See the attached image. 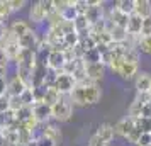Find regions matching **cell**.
<instances>
[{
	"label": "cell",
	"instance_id": "cell-1",
	"mask_svg": "<svg viewBox=\"0 0 151 146\" xmlns=\"http://www.w3.org/2000/svg\"><path fill=\"white\" fill-rule=\"evenodd\" d=\"M53 0H39V2H34L31 7H29V21L39 26V24H44L46 22V17H48L51 12H53Z\"/></svg>",
	"mask_w": 151,
	"mask_h": 146
},
{
	"label": "cell",
	"instance_id": "cell-2",
	"mask_svg": "<svg viewBox=\"0 0 151 146\" xmlns=\"http://www.w3.org/2000/svg\"><path fill=\"white\" fill-rule=\"evenodd\" d=\"M71 116H73V105L68 97H61L55 105H51V121H55L56 124L68 122Z\"/></svg>",
	"mask_w": 151,
	"mask_h": 146
},
{
	"label": "cell",
	"instance_id": "cell-3",
	"mask_svg": "<svg viewBox=\"0 0 151 146\" xmlns=\"http://www.w3.org/2000/svg\"><path fill=\"white\" fill-rule=\"evenodd\" d=\"M114 126L109 122H104L97 127V131L92 134L87 146H110V141L114 139Z\"/></svg>",
	"mask_w": 151,
	"mask_h": 146
},
{
	"label": "cell",
	"instance_id": "cell-4",
	"mask_svg": "<svg viewBox=\"0 0 151 146\" xmlns=\"http://www.w3.org/2000/svg\"><path fill=\"white\" fill-rule=\"evenodd\" d=\"M53 87L60 92L61 97H70L71 92L76 88V80L73 78V75H68V73H65V71H60V73H56Z\"/></svg>",
	"mask_w": 151,
	"mask_h": 146
},
{
	"label": "cell",
	"instance_id": "cell-5",
	"mask_svg": "<svg viewBox=\"0 0 151 146\" xmlns=\"http://www.w3.org/2000/svg\"><path fill=\"white\" fill-rule=\"evenodd\" d=\"M39 60V58H37ZM46 65V68L49 71H55V73H60L63 71V66H65V63H66V58H65V51L61 49H51L46 53V58L44 60H39Z\"/></svg>",
	"mask_w": 151,
	"mask_h": 146
},
{
	"label": "cell",
	"instance_id": "cell-6",
	"mask_svg": "<svg viewBox=\"0 0 151 146\" xmlns=\"http://www.w3.org/2000/svg\"><path fill=\"white\" fill-rule=\"evenodd\" d=\"M104 5H105V4L100 2V0H92V2L88 0V10H87L85 17H87V21L90 22V26H93V24H97V22H100V21L105 19L107 9L104 7Z\"/></svg>",
	"mask_w": 151,
	"mask_h": 146
},
{
	"label": "cell",
	"instance_id": "cell-7",
	"mask_svg": "<svg viewBox=\"0 0 151 146\" xmlns=\"http://www.w3.org/2000/svg\"><path fill=\"white\" fill-rule=\"evenodd\" d=\"M80 88H82V95H83L85 105H95V104L100 102V99H102V90H100L99 83L85 85V87L80 85Z\"/></svg>",
	"mask_w": 151,
	"mask_h": 146
},
{
	"label": "cell",
	"instance_id": "cell-8",
	"mask_svg": "<svg viewBox=\"0 0 151 146\" xmlns=\"http://www.w3.org/2000/svg\"><path fill=\"white\" fill-rule=\"evenodd\" d=\"M105 71H107V68L102 63H85V75L93 83H99L100 80H104Z\"/></svg>",
	"mask_w": 151,
	"mask_h": 146
},
{
	"label": "cell",
	"instance_id": "cell-9",
	"mask_svg": "<svg viewBox=\"0 0 151 146\" xmlns=\"http://www.w3.org/2000/svg\"><path fill=\"white\" fill-rule=\"evenodd\" d=\"M114 126V134L116 136H119V138H127V134H129L131 131H132V127L136 126V121L134 119H131L129 116H124V117H121L119 121H117Z\"/></svg>",
	"mask_w": 151,
	"mask_h": 146
},
{
	"label": "cell",
	"instance_id": "cell-10",
	"mask_svg": "<svg viewBox=\"0 0 151 146\" xmlns=\"http://www.w3.org/2000/svg\"><path fill=\"white\" fill-rule=\"evenodd\" d=\"M32 116L36 117V121L41 126L51 122V107L46 105L44 102H39V104L32 105Z\"/></svg>",
	"mask_w": 151,
	"mask_h": 146
},
{
	"label": "cell",
	"instance_id": "cell-11",
	"mask_svg": "<svg viewBox=\"0 0 151 146\" xmlns=\"http://www.w3.org/2000/svg\"><path fill=\"white\" fill-rule=\"evenodd\" d=\"M105 19H107V22H110L112 26H117V27H124L126 29V26H127V19H129V15L122 14L121 10L117 7H112L107 10V14H105Z\"/></svg>",
	"mask_w": 151,
	"mask_h": 146
},
{
	"label": "cell",
	"instance_id": "cell-12",
	"mask_svg": "<svg viewBox=\"0 0 151 146\" xmlns=\"http://www.w3.org/2000/svg\"><path fill=\"white\" fill-rule=\"evenodd\" d=\"M9 29H10V32L19 39V37H22L24 34H27L29 31H32V24L29 21H26V19H15V21H12L10 24H9Z\"/></svg>",
	"mask_w": 151,
	"mask_h": 146
},
{
	"label": "cell",
	"instance_id": "cell-13",
	"mask_svg": "<svg viewBox=\"0 0 151 146\" xmlns=\"http://www.w3.org/2000/svg\"><path fill=\"white\" fill-rule=\"evenodd\" d=\"M41 134L44 138L51 139L55 145H60L63 139V134H61V129H60V126L56 124V122H48V124L42 126L41 129Z\"/></svg>",
	"mask_w": 151,
	"mask_h": 146
},
{
	"label": "cell",
	"instance_id": "cell-14",
	"mask_svg": "<svg viewBox=\"0 0 151 146\" xmlns=\"http://www.w3.org/2000/svg\"><path fill=\"white\" fill-rule=\"evenodd\" d=\"M137 73H139V65L126 63V61H122V65H121L119 70L116 71V75L117 77H121L122 80H134Z\"/></svg>",
	"mask_w": 151,
	"mask_h": 146
},
{
	"label": "cell",
	"instance_id": "cell-15",
	"mask_svg": "<svg viewBox=\"0 0 151 146\" xmlns=\"http://www.w3.org/2000/svg\"><path fill=\"white\" fill-rule=\"evenodd\" d=\"M37 36H39V32H37L36 29L29 31L27 34H24L22 37L17 39L19 48H21V49H31V51H36V48H37Z\"/></svg>",
	"mask_w": 151,
	"mask_h": 146
},
{
	"label": "cell",
	"instance_id": "cell-16",
	"mask_svg": "<svg viewBox=\"0 0 151 146\" xmlns=\"http://www.w3.org/2000/svg\"><path fill=\"white\" fill-rule=\"evenodd\" d=\"M26 88H27V85L24 83L15 73H12V77L7 78V95H17L19 97Z\"/></svg>",
	"mask_w": 151,
	"mask_h": 146
},
{
	"label": "cell",
	"instance_id": "cell-17",
	"mask_svg": "<svg viewBox=\"0 0 151 146\" xmlns=\"http://www.w3.org/2000/svg\"><path fill=\"white\" fill-rule=\"evenodd\" d=\"M151 85V73L148 71H139L134 78V88H136V93H146L150 90Z\"/></svg>",
	"mask_w": 151,
	"mask_h": 146
},
{
	"label": "cell",
	"instance_id": "cell-18",
	"mask_svg": "<svg viewBox=\"0 0 151 146\" xmlns=\"http://www.w3.org/2000/svg\"><path fill=\"white\" fill-rule=\"evenodd\" d=\"M107 29H109L110 39H112L114 44H124L126 42V39H127V31L124 27H117V26H112L110 22H107Z\"/></svg>",
	"mask_w": 151,
	"mask_h": 146
},
{
	"label": "cell",
	"instance_id": "cell-19",
	"mask_svg": "<svg viewBox=\"0 0 151 146\" xmlns=\"http://www.w3.org/2000/svg\"><path fill=\"white\" fill-rule=\"evenodd\" d=\"M141 27H143V19L136 14H131L129 19H127V26H126L127 34L139 37V36H141Z\"/></svg>",
	"mask_w": 151,
	"mask_h": 146
},
{
	"label": "cell",
	"instance_id": "cell-20",
	"mask_svg": "<svg viewBox=\"0 0 151 146\" xmlns=\"http://www.w3.org/2000/svg\"><path fill=\"white\" fill-rule=\"evenodd\" d=\"M134 14L141 19L151 17V2L150 0H134Z\"/></svg>",
	"mask_w": 151,
	"mask_h": 146
},
{
	"label": "cell",
	"instance_id": "cell-21",
	"mask_svg": "<svg viewBox=\"0 0 151 146\" xmlns=\"http://www.w3.org/2000/svg\"><path fill=\"white\" fill-rule=\"evenodd\" d=\"M61 99V95H60V92L56 90L53 85H48V87H44V92H42V102L46 105H55L58 100Z\"/></svg>",
	"mask_w": 151,
	"mask_h": 146
},
{
	"label": "cell",
	"instance_id": "cell-22",
	"mask_svg": "<svg viewBox=\"0 0 151 146\" xmlns=\"http://www.w3.org/2000/svg\"><path fill=\"white\" fill-rule=\"evenodd\" d=\"M4 53H5V56H7V60H9V63L12 61L14 63L15 61V58L19 56V51H21V48H19V42L17 41H10V42H7V44H4Z\"/></svg>",
	"mask_w": 151,
	"mask_h": 146
},
{
	"label": "cell",
	"instance_id": "cell-23",
	"mask_svg": "<svg viewBox=\"0 0 151 146\" xmlns=\"http://www.w3.org/2000/svg\"><path fill=\"white\" fill-rule=\"evenodd\" d=\"M122 60H124L126 63H134V65H139L141 53H139L136 48H127V46H126V51H124Z\"/></svg>",
	"mask_w": 151,
	"mask_h": 146
},
{
	"label": "cell",
	"instance_id": "cell-24",
	"mask_svg": "<svg viewBox=\"0 0 151 146\" xmlns=\"http://www.w3.org/2000/svg\"><path fill=\"white\" fill-rule=\"evenodd\" d=\"M114 7H117L122 14L131 15L134 14V0H117L114 4Z\"/></svg>",
	"mask_w": 151,
	"mask_h": 146
},
{
	"label": "cell",
	"instance_id": "cell-25",
	"mask_svg": "<svg viewBox=\"0 0 151 146\" xmlns=\"http://www.w3.org/2000/svg\"><path fill=\"white\" fill-rule=\"evenodd\" d=\"M143 107L144 105L141 104V102H137V100H132L129 105V109H127V116H129L131 119H139L141 117V112H143Z\"/></svg>",
	"mask_w": 151,
	"mask_h": 146
},
{
	"label": "cell",
	"instance_id": "cell-26",
	"mask_svg": "<svg viewBox=\"0 0 151 146\" xmlns=\"http://www.w3.org/2000/svg\"><path fill=\"white\" fill-rule=\"evenodd\" d=\"M136 49L139 53H143V55H151V37H141L139 36Z\"/></svg>",
	"mask_w": 151,
	"mask_h": 146
},
{
	"label": "cell",
	"instance_id": "cell-27",
	"mask_svg": "<svg viewBox=\"0 0 151 146\" xmlns=\"http://www.w3.org/2000/svg\"><path fill=\"white\" fill-rule=\"evenodd\" d=\"M19 97H21L22 104L26 105V107H32V105L36 104V102H34V92H32V88H31V87H27V88H26V90L19 95Z\"/></svg>",
	"mask_w": 151,
	"mask_h": 146
},
{
	"label": "cell",
	"instance_id": "cell-28",
	"mask_svg": "<svg viewBox=\"0 0 151 146\" xmlns=\"http://www.w3.org/2000/svg\"><path fill=\"white\" fill-rule=\"evenodd\" d=\"M22 107H24V104H22L21 97H17V95H9V111L15 114L17 111H21Z\"/></svg>",
	"mask_w": 151,
	"mask_h": 146
},
{
	"label": "cell",
	"instance_id": "cell-29",
	"mask_svg": "<svg viewBox=\"0 0 151 146\" xmlns=\"http://www.w3.org/2000/svg\"><path fill=\"white\" fill-rule=\"evenodd\" d=\"M12 15V10H10V5H9V0H0V17L4 19V22L9 21Z\"/></svg>",
	"mask_w": 151,
	"mask_h": 146
},
{
	"label": "cell",
	"instance_id": "cell-30",
	"mask_svg": "<svg viewBox=\"0 0 151 146\" xmlns=\"http://www.w3.org/2000/svg\"><path fill=\"white\" fill-rule=\"evenodd\" d=\"M83 61L85 63H100V53L97 51L95 48L87 51L85 55H83Z\"/></svg>",
	"mask_w": 151,
	"mask_h": 146
},
{
	"label": "cell",
	"instance_id": "cell-31",
	"mask_svg": "<svg viewBox=\"0 0 151 146\" xmlns=\"http://www.w3.org/2000/svg\"><path fill=\"white\" fill-rule=\"evenodd\" d=\"M141 134H143V131L137 127V126H134L132 127V131L127 134V143H131V145H137V141H139V138H141Z\"/></svg>",
	"mask_w": 151,
	"mask_h": 146
},
{
	"label": "cell",
	"instance_id": "cell-32",
	"mask_svg": "<svg viewBox=\"0 0 151 146\" xmlns=\"http://www.w3.org/2000/svg\"><path fill=\"white\" fill-rule=\"evenodd\" d=\"M75 10L78 15H85L88 10V0H75Z\"/></svg>",
	"mask_w": 151,
	"mask_h": 146
},
{
	"label": "cell",
	"instance_id": "cell-33",
	"mask_svg": "<svg viewBox=\"0 0 151 146\" xmlns=\"http://www.w3.org/2000/svg\"><path fill=\"white\" fill-rule=\"evenodd\" d=\"M9 5H10L12 14H15V12H21L22 9L27 5V2L26 0H9Z\"/></svg>",
	"mask_w": 151,
	"mask_h": 146
},
{
	"label": "cell",
	"instance_id": "cell-34",
	"mask_svg": "<svg viewBox=\"0 0 151 146\" xmlns=\"http://www.w3.org/2000/svg\"><path fill=\"white\" fill-rule=\"evenodd\" d=\"M141 37H151V17H148V19H143Z\"/></svg>",
	"mask_w": 151,
	"mask_h": 146
},
{
	"label": "cell",
	"instance_id": "cell-35",
	"mask_svg": "<svg viewBox=\"0 0 151 146\" xmlns=\"http://www.w3.org/2000/svg\"><path fill=\"white\" fill-rule=\"evenodd\" d=\"M136 146H151V132H143Z\"/></svg>",
	"mask_w": 151,
	"mask_h": 146
},
{
	"label": "cell",
	"instance_id": "cell-36",
	"mask_svg": "<svg viewBox=\"0 0 151 146\" xmlns=\"http://www.w3.org/2000/svg\"><path fill=\"white\" fill-rule=\"evenodd\" d=\"M36 143H37V146H56L51 139L44 138L42 134H39V136H36Z\"/></svg>",
	"mask_w": 151,
	"mask_h": 146
},
{
	"label": "cell",
	"instance_id": "cell-37",
	"mask_svg": "<svg viewBox=\"0 0 151 146\" xmlns=\"http://www.w3.org/2000/svg\"><path fill=\"white\" fill-rule=\"evenodd\" d=\"M9 112V95H0V114Z\"/></svg>",
	"mask_w": 151,
	"mask_h": 146
},
{
	"label": "cell",
	"instance_id": "cell-38",
	"mask_svg": "<svg viewBox=\"0 0 151 146\" xmlns=\"http://www.w3.org/2000/svg\"><path fill=\"white\" fill-rule=\"evenodd\" d=\"M134 100H137V102H141L143 105L150 104L151 102V95L146 92V93H136V97H134Z\"/></svg>",
	"mask_w": 151,
	"mask_h": 146
},
{
	"label": "cell",
	"instance_id": "cell-39",
	"mask_svg": "<svg viewBox=\"0 0 151 146\" xmlns=\"http://www.w3.org/2000/svg\"><path fill=\"white\" fill-rule=\"evenodd\" d=\"M0 66H4V68H9V60L5 53H4V49L0 48Z\"/></svg>",
	"mask_w": 151,
	"mask_h": 146
},
{
	"label": "cell",
	"instance_id": "cell-40",
	"mask_svg": "<svg viewBox=\"0 0 151 146\" xmlns=\"http://www.w3.org/2000/svg\"><path fill=\"white\" fill-rule=\"evenodd\" d=\"M5 31H7V24H0V42H2V37L5 34Z\"/></svg>",
	"mask_w": 151,
	"mask_h": 146
},
{
	"label": "cell",
	"instance_id": "cell-41",
	"mask_svg": "<svg viewBox=\"0 0 151 146\" xmlns=\"http://www.w3.org/2000/svg\"><path fill=\"white\" fill-rule=\"evenodd\" d=\"M7 70H9V68L0 66V78H7Z\"/></svg>",
	"mask_w": 151,
	"mask_h": 146
},
{
	"label": "cell",
	"instance_id": "cell-42",
	"mask_svg": "<svg viewBox=\"0 0 151 146\" xmlns=\"http://www.w3.org/2000/svg\"><path fill=\"white\" fill-rule=\"evenodd\" d=\"M27 146H37V143H36V138L34 139H32V141H31V143H29V145Z\"/></svg>",
	"mask_w": 151,
	"mask_h": 146
},
{
	"label": "cell",
	"instance_id": "cell-43",
	"mask_svg": "<svg viewBox=\"0 0 151 146\" xmlns=\"http://www.w3.org/2000/svg\"><path fill=\"white\" fill-rule=\"evenodd\" d=\"M2 132H4V129H2V127H0V139H2Z\"/></svg>",
	"mask_w": 151,
	"mask_h": 146
},
{
	"label": "cell",
	"instance_id": "cell-44",
	"mask_svg": "<svg viewBox=\"0 0 151 146\" xmlns=\"http://www.w3.org/2000/svg\"><path fill=\"white\" fill-rule=\"evenodd\" d=\"M15 146H26V145H21V143H17V145H15Z\"/></svg>",
	"mask_w": 151,
	"mask_h": 146
},
{
	"label": "cell",
	"instance_id": "cell-45",
	"mask_svg": "<svg viewBox=\"0 0 151 146\" xmlns=\"http://www.w3.org/2000/svg\"><path fill=\"white\" fill-rule=\"evenodd\" d=\"M148 93H150V95H151V85H150V90H148Z\"/></svg>",
	"mask_w": 151,
	"mask_h": 146
}]
</instances>
